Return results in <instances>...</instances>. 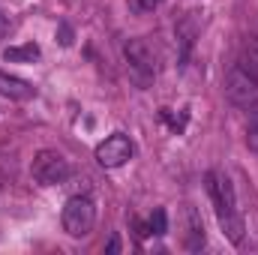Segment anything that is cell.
<instances>
[{
  "label": "cell",
  "instance_id": "cell-13",
  "mask_svg": "<svg viewBox=\"0 0 258 255\" xmlns=\"http://www.w3.org/2000/svg\"><path fill=\"white\" fill-rule=\"evenodd\" d=\"M162 117L168 120V126L174 129V132H180V129L186 126V114H180V117H174V114H171V108H162Z\"/></svg>",
  "mask_w": 258,
  "mask_h": 255
},
{
  "label": "cell",
  "instance_id": "cell-8",
  "mask_svg": "<svg viewBox=\"0 0 258 255\" xmlns=\"http://www.w3.org/2000/svg\"><path fill=\"white\" fill-rule=\"evenodd\" d=\"M0 96L6 99H15V102H27L36 96V90L24 81V78H15L9 72H0Z\"/></svg>",
  "mask_w": 258,
  "mask_h": 255
},
{
  "label": "cell",
  "instance_id": "cell-7",
  "mask_svg": "<svg viewBox=\"0 0 258 255\" xmlns=\"http://www.w3.org/2000/svg\"><path fill=\"white\" fill-rule=\"evenodd\" d=\"M183 225H186V231H183V246H186L189 252H198V249L204 246V222H201V216H198V210H195L192 204L183 207Z\"/></svg>",
  "mask_w": 258,
  "mask_h": 255
},
{
  "label": "cell",
  "instance_id": "cell-4",
  "mask_svg": "<svg viewBox=\"0 0 258 255\" xmlns=\"http://www.w3.org/2000/svg\"><path fill=\"white\" fill-rule=\"evenodd\" d=\"M30 174H33V180L39 186H60L69 177V162H66L63 153H57V150H39L33 156Z\"/></svg>",
  "mask_w": 258,
  "mask_h": 255
},
{
  "label": "cell",
  "instance_id": "cell-6",
  "mask_svg": "<svg viewBox=\"0 0 258 255\" xmlns=\"http://www.w3.org/2000/svg\"><path fill=\"white\" fill-rule=\"evenodd\" d=\"M132 153H135V147H132L129 135H123V132H114V135H108L105 141L96 144V162L102 168H120V165H126L129 159H132Z\"/></svg>",
  "mask_w": 258,
  "mask_h": 255
},
{
  "label": "cell",
  "instance_id": "cell-15",
  "mask_svg": "<svg viewBox=\"0 0 258 255\" xmlns=\"http://www.w3.org/2000/svg\"><path fill=\"white\" fill-rule=\"evenodd\" d=\"M108 252H120V240H117V237L108 240Z\"/></svg>",
  "mask_w": 258,
  "mask_h": 255
},
{
  "label": "cell",
  "instance_id": "cell-3",
  "mask_svg": "<svg viewBox=\"0 0 258 255\" xmlns=\"http://www.w3.org/2000/svg\"><path fill=\"white\" fill-rule=\"evenodd\" d=\"M225 99L243 111L258 108V78L234 63L225 75Z\"/></svg>",
  "mask_w": 258,
  "mask_h": 255
},
{
  "label": "cell",
  "instance_id": "cell-5",
  "mask_svg": "<svg viewBox=\"0 0 258 255\" xmlns=\"http://www.w3.org/2000/svg\"><path fill=\"white\" fill-rule=\"evenodd\" d=\"M123 57H126L129 72L141 84H147L156 75V54H153V48H150L147 39H126L123 42Z\"/></svg>",
  "mask_w": 258,
  "mask_h": 255
},
{
  "label": "cell",
  "instance_id": "cell-17",
  "mask_svg": "<svg viewBox=\"0 0 258 255\" xmlns=\"http://www.w3.org/2000/svg\"><path fill=\"white\" fill-rule=\"evenodd\" d=\"M3 33H6V18L0 15V39H3Z\"/></svg>",
  "mask_w": 258,
  "mask_h": 255
},
{
  "label": "cell",
  "instance_id": "cell-11",
  "mask_svg": "<svg viewBox=\"0 0 258 255\" xmlns=\"http://www.w3.org/2000/svg\"><path fill=\"white\" fill-rule=\"evenodd\" d=\"M147 225H150V234H165V231H168V216H165V210L156 207V210L150 213Z\"/></svg>",
  "mask_w": 258,
  "mask_h": 255
},
{
  "label": "cell",
  "instance_id": "cell-1",
  "mask_svg": "<svg viewBox=\"0 0 258 255\" xmlns=\"http://www.w3.org/2000/svg\"><path fill=\"white\" fill-rule=\"evenodd\" d=\"M207 192H210V201L216 207V219H219V228L222 234L231 240V243H240L243 240V216L237 210V195L234 186L228 180V174L222 171H207Z\"/></svg>",
  "mask_w": 258,
  "mask_h": 255
},
{
  "label": "cell",
  "instance_id": "cell-16",
  "mask_svg": "<svg viewBox=\"0 0 258 255\" xmlns=\"http://www.w3.org/2000/svg\"><path fill=\"white\" fill-rule=\"evenodd\" d=\"M60 36H63V39H60V42H63V45H69V42H72V39H69V36H72V33H69V27H60Z\"/></svg>",
  "mask_w": 258,
  "mask_h": 255
},
{
  "label": "cell",
  "instance_id": "cell-10",
  "mask_svg": "<svg viewBox=\"0 0 258 255\" xmlns=\"http://www.w3.org/2000/svg\"><path fill=\"white\" fill-rule=\"evenodd\" d=\"M237 66L258 78V36H246V39H243L240 54H237Z\"/></svg>",
  "mask_w": 258,
  "mask_h": 255
},
{
  "label": "cell",
  "instance_id": "cell-2",
  "mask_svg": "<svg viewBox=\"0 0 258 255\" xmlns=\"http://www.w3.org/2000/svg\"><path fill=\"white\" fill-rule=\"evenodd\" d=\"M63 231L69 237H87L96 225V204L90 195H72L63 204Z\"/></svg>",
  "mask_w": 258,
  "mask_h": 255
},
{
  "label": "cell",
  "instance_id": "cell-14",
  "mask_svg": "<svg viewBox=\"0 0 258 255\" xmlns=\"http://www.w3.org/2000/svg\"><path fill=\"white\" fill-rule=\"evenodd\" d=\"M162 0H132V9L135 12H153Z\"/></svg>",
  "mask_w": 258,
  "mask_h": 255
},
{
  "label": "cell",
  "instance_id": "cell-12",
  "mask_svg": "<svg viewBox=\"0 0 258 255\" xmlns=\"http://www.w3.org/2000/svg\"><path fill=\"white\" fill-rule=\"evenodd\" d=\"M246 147L258 153V108H252V117H249V126H246Z\"/></svg>",
  "mask_w": 258,
  "mask_h": 255
},
{
  "label": "cell",
  "instance_id": "cell-9",
  "mask_svg": "<svg viewBox=\"0 0 258 255\" xmlns=\"http://www.w3.org/2000/svg\"><path fill=\"white\" fill-rule=\"evenodd\" d=\"M39 57H42V48H39L36 42L12 45V48L3 51V60H9V63H33V60H39Z\"/></svg>",
  "mask_w": 258,
  "mask_h": 255
}]
</instances>
